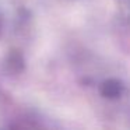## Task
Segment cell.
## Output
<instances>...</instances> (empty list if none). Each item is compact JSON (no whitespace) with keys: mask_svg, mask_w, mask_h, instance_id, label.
<instances>
[{"mask_svg":"<svg viewBox=\"0 0 130 130\" xmlns=\"http://www.w3.org/2000/svg\"><path fill=\"white\" fill-rule=\"evenodd\" d=\"M105 87L108 88V91H106V94L108 95H118V92H119V87H118V84H110V83H108V84H105Z\"/></svg>","mask_w":130,"mask_h":130,"instance_id":"6da1fadb","label":"cell"}]
</instances>
